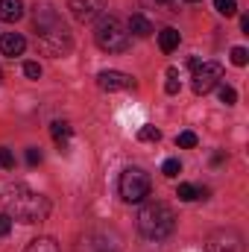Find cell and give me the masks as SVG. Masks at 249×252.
I'll return each mask as SVG.
<instances>
[{
  "label": "cell",
  "mask_w": 249,
  "mask_h": 252,
  "mask_svg": "<svg viewBox=\"0 0 249 252\" xmlns=\"http://www.w3.org/2000/svg\"><path fill=\"white\" fill-rule=\"evenodd\" d=\"M126 30H129L132 35H138V38L153 35V24H150L144 15H132V18H129V24H126Z\"/></svg>",
  "instance_id": "12"
},
{
  "label": "cell",
  "mask_w": 249,
  "mask_h": 252,
  "mask_svg": "<svg viewBox=\"0 0 249 252\" xmlns=\"http://www.w3.org/2000/svg\"><path fill=\"white\" fill-rule=\"evenodd\" d=\"M24 76H27V79H38V76H41V64L38 62H27L24 64Z\"/></svg>",
  "instance_id": "26"
},
{
  "label": "cell",
  "mask_w": 249,
  "mask_h": 252,
  "mask_svg": "<svg viewBox=\"0 0 249 252\" xmlns=\"http://www.w3.org/2000/svg\"><path fill=\"white\" fill-rule=\"evenodd\" d=\"M0 167H3V170H12V167H15V156H12V150H6V147H0Z\"/></svg>",
  "instance_id": "24"
},
{
  "label": "cell",
  "mask_w": 249,
  "mask_h": 252,
  "mask_svg": "<svg viewBox=\"0 0 249 252\" xmlns=\"http://www.w3.org/2000/svg\"><path fill=\"white\" fill-rule=\"evenodd\" d=\"M138 229L147 241H164L173 235L176 229V214L167 202H147L141 211H138Z\"/></svg>",
  "instance_id": "3"
},
{
  "label": "cell",
  "mask_w": 249,
  "mask_h": 252,
  "mask_svg": "<svg viewBox=\"0 0 249 252\" xmlns=\"http://www.w3.org/2000/svg\"><path fill=\"white\" fill-rule=\"evenodd\" d=\"M138 138H141V141H158V138H161V132H158L156 126H141Z\"/></svg>",
  "instance_id": "23"
},
{
  "label": "cell",
  "mask_w": 249,
  "mask_h": 252,
  "mask_svg": "<svg viewBox=\"0 0 249 252\" xmlns=\"http://www.w3.org/2000/svg\"><path fill=\"white\" fill-rule=\"evenodd\" d=\"M0 79H3V70H0Z\"/></svg>",
  "instance_id": "31"
},
{
  "label": "cell",
  "mask_w": 249,
  "mask_h": 252,
  "mask_svg": "<svg viewBox=\"0 0 249 252\" xmlns=\"http://www.w3.org/2000/svg\"><path fill=\"white\" fill-rule=\"evenodd\" d=\"M3 205H6V214L12 220H21V223H41L50 214L47 196L30 190L27 185H6L3 188Z\"/></svg>",
  "instance_id": "1"
},
{
  "label": "cell",
  "mask_w": 249,
  "mask_h": 252,
  "mask_svg": "<svg viewBox=\"0 0 249 252\" xmlns=\"http://www.w3.org/2000/svg\"><path fill=\"white\" fill-rule=\"evenodd\" d=\"M94 41L100 50L106 53H124L129 50V30L115 18V15H100L97 18V27H94Z\"/></svg>",
  "instance_id": "4"
},
{
  "label": "cell",
  "mask_w": 249,
  "mask_h": 252,
  "mask_svg": "<svg viewBox=\"0 0 249 252\" xmlns=\"http://www.w3.org/2000/svg\"><path fill=\"white\" fill-rule=\"evenodd\" d=\"M41 158H44V156H41V150H38V147H30V150H27V164H30V167H38V164H41Z\"/></svg>",
  "instance_id": "25"
},
{
  "label": "cell",
  "mask_w": 249,
  "mask_h": 252,
  "mask_svg": "<svg viewBox=\"0 0 249 252\" xmlns=\"http://www.w3.org/2000/svg\"><path fill=\"white\" fill-rule=\"evenodd\" d=\"M50 135L62 144V150H64V144H67V138L73 135V126L70 124H64V121H56V124H50Z\"/></svg>",
  "instance_id": "14"
},
{
  "label": "cell",
  "mask_w": 249,
  "mask_h": 252,
  "mask_svg": "<svg viewBox=\"0 0 249 252\" xmlns=\"http://www.w3.org/2000/svg\"><path fill=\"white\" fill-rule=\"evenodd\" d=\"M220 103L235 106V103H238V91H235L232 85H220Z\"/></svg>",
  "instance_id": "20"
},
{
  "label": "cell",
  "mask_w": 249,
  "mask_h": 252,
  "mask_svg": "<svg viewBox=\"0 0 249 252\" xmlns=\"http://www.w3.org/2000/svg\"><path fill=\"white\" fill-rule=\"evenodd\" d=\"M241 30H244V32H249V15H244V18H241Z\"/></svg>",
  "instance_id": "28"
},
{
  "label": "cell",
  "mask_w": 249,
  "mask_h": 252,
  "mask_svg": "<svg viewBox=\"0 0 249 252\" xmlns=\"http://www.w3.org/2000/svg\"><path fill=\"white\" fill-rule=\"evenodd\" d=\"M247 62H249V50H247V47H232V64L244 67Z\"/></svg>",
  "instance_id": "22"
},
{
  "label": "cell",
  "mask_w": 249,
  "mask_h": 252,
  "mask_svg": "<svg viewBox=\"0 0 249 252\" xmlns=\"http://www.w3.org/2000/svg\"><path fill=\"white\" fill-rule=\"evenodd\" d=\"M24 18V0H0V21L15 24Z\"/></svg>",
  "instance_id": "11"
},
{
  "label": "cell",
  "mask_w": 249,
  "mask_h": 252,
  "mask_svg": "<svg viewBox=\"0 0 249 252\" xmlns=\"http://www.w3.org/2000/svg\"><path fill=\"white\" fill-rule=\"evenodd\" d=\"M97 85L103 91H126V88H135V79L129 73H121V70H100Z\"/></svg>",
  "instance_id": "9"
},
{
  "label": "cell",
  "mask_w": 249,
  "mask_h": 252,
  "mask_svg": "<svg viewBox=\"0 0 249 252\" xmlns=\"http://www.w3.org/2000/svg\"><path fill=\"white\" fill-rule=\"evenodd\" d=\"M179 88H182V82H179V70H176V67H170V70H167L164 91H167V94H179Z\"/></svg>",
  "instance_id": "16"
},
{
  "label": "cell",
  "mask_w": 249,
  "mask_h": 252,
  "mask_svg": "<svg viewBox=\"0 0 249 252\" xmlns=\"http://www.w3.org/2000/svg\"><path fill=\"white\" fill-rule=\"evenodd\" d=\"M179 41H182V35H179V30H173V27H167V30L158 32V47H161L164 53H173V50L179 47Z\"/></svg>",
  "instance_id": "13"
},
{
  "label": "cell",
  "mask_w": 249,
  "mask_h": 252,
  "mask_svg": "<svg viewBox=\"0 0 249 252\" xmlns=\"http://www.w3.org/2000/svg\"><path fill=\"white\" fill-rule=\"evenodd\" d=\"M208 252H244V241L232 229H220L208 238Z\"/></svg>",
  "instance_id": "8"
},
{
  "label": "cell",
  "mask_w": 249,
  "mask_h": 252,
  "mask_svg": "<svg viewBox=\"0 0 249 252\" xmlns=\"http://www.w3.org/2000/svg\"><path fill=\"white\" fill-rule=\"evenodd\" d=\"M158 3H170V0H158Z\"/></svg>",
  "instance_id": "30"
},
{
  "label": "cell",
  "mask_w": 249,
  "mask_h": 252,
  "mask_svg": "<svg viewBox=\"0 0 249 252\" xmlns=\"http://www.w3.org/2000/svg\"><path fill=\"white\" fill-rule=\"evenodd\" d=\"M24 252H59V244L53 238H35V241H30V247Z\"/></svg>",
  "instance_id": "15"
},
{
  "label": "cell",
  "mask_w": 249,
  "mask_h": 252,
  "mask_svg": "<svg viewBox=\"0 0 249 252\" xmlns=\"http://www.w3.org/2000/svg\"><path fill=\"white\" fill-rule=\"evenodd\" d=\"M220 79H223V64L220 62H202L196 70H193V82H190V88H193V94L202 97V94L214 91Z\"/></svg>",
  "instance_id": "6"
},
{
  "label": "cell",
  "mask_w": 249,
  "mask_h": 252,
  "mask_svg": "<svg viewBox=\"0 0 249 252\" xmlns=\"http://www.w3.org/2000/svg\"><path fill=\"white\" fill-rule=\"evenodd\" d=\"M12 232V217L9 214H0V238H6Z\"/></svg>",
  "instance_id": "27"
},
{
  "label": "cell",
  "mask_w": 249,
  "mask_h": 252,
  "mask_svg": "<svg viewBox=\"0 0 249 252\" xmlns=\"http://www.w3.org/2000/svg\"><path fill=\"white\" fill-rule=\"evenodd\" d=\"M187 3H202V0H187Z\"/></svg>",
  "instance_id": "29"
},
{
  "label": "cell",
  "mask_w": 249,
  "mask_h": 252,
  "mask_svg": "<svg viewBox=\"0 0 249 252\" xmlns=\"http://www.w3.org/2000/svg\"><path fill=\"white\" fill-rule=\"evenodd\" d=\"M118 188H121V196L126 202H144L153 190V182H150V173H144L141 167H126L121 173Z\"/></svg>",
  "instance_id": "5"
},
{
  "label": "cell",
  "mask_w": 249,
  "mask_h": 252,
  "mask_svg": "<svg viewBox=\"0 0 249 252\" xmlns=\"http://www.w3.org/2000/svg\"><path fill=\"white\" fill-rule=\"evenodd\" d=\"M67 9L76 21L88 24V21H97L106 9V0H67Z\"/></svg>",
  "instance_id": "7"
},
{
  "label": "cell",
  "mask_w": 249,
  "mask_h": 252,
  "mask_svg": "<svg viewBox=\"0 0 249 252\" xmlns=\"http://www.w3.org/2000/svg\"><path fill=\"white\" fill-rule=\"evenodd\" d=\"M161 173H164L167 179H176V176L182 173V161H179V158H167V161L161 164Z\"/></svg>",
  "instance_id": "17"
},
{
  "label": "cell",
  "mask_w": 249,
  "mask_h": 252,
  "mask_svg": "<svg viewBox=\"0 0 249 252\" xmlns=\"http://www.w3.org/2000/svg\"><path fill=\"white\" fill-rule=\"evenodd\" d=\"M176 196H179L182 202H193V199L199 196V188H196V185H187V182H182V185H179V190H176Z\"/></svg>",
  "instance_id": "18"
},
{
  "label": "cell",
  "mask_w": 249,
  "mask_h": 252,
  "mask_svg": "<svg viewBox=\"0 0 249 252\" xmlns=\"http://www.w3.org/2000/svg\"><path fill=\"white\" fill-rule=\"evenodd\" d=\"M214 9H217L220 15H226V18H232V15L238 12V0H214Z\"/></svg>",
  "instance_id": "19"
},
{
  "label": "cell",
  "mask_w": 249,
  "mask_h": 252,
  "mask_svg": "<svg viewBox=\"0 0 249 252\" xmlns=\"http://www.w3.org/2000/svg\"><path fill=\"white\" fill-rule=\"evenodd\" d=\"M176 147H182V150L196 147V135H193V132H179V135H176Z\"/></svg>",
  "instance_id": "21"
},
{
  "label": "cell",
  "mask_w": 249,
  "mask_h": 252,
  "mask_svg": "<svg viewBox=\"0 0 249 252\" xmlns=\"http://www.w3.org/2000/svg\"><path fill=\"white\" fill-rule=\"evenodd\" d=\"M24 50H27V41H24L21 32H3V35H0V53H3V56L15 59V56H21Z\"/></svg>",
  "instance_id": "10"
},
{
  "label": "cell",
  "mask_w": 249,
  "mask_h": 252,
  "mask_svg": "<svg viewBox=\"0 0 249 252\" xmlns=\"http://www.w3.org/2000/svg\"><path fill=\"white\" fill-rule=\"evenodd\" d=\"M35 32L41 38V44L50 53H67L70 50V32L64 27V21L56 15V9L50 6H35Z\"/></svg>",
  "instance_id": "2"
}]
</instances>
